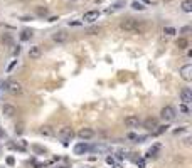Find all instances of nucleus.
Segmentation results:
<instances>
[{"mask_svg":"<svg viewBox=\"0 0 192 168\" xmlns=\"http://www.w3.org/2000/svg\"><path fill=\"white\" fill-rule=\"evenodd\" d=\"M135 163H137L140 168H145V160L143 158H135Z\"/></svg>","mask_w":192,"mask_h":168,"instance_id":"nucleus-26","label":"nucleus"},{"mask_svg":"<svg viewBox=\"0 0 192 168\" xmlns=\"http://www.w3.org/2000/svg\"><path fill=\"white\" fill-rule=\"evenodd\" d=\"M90 150L94 151V153H105V151L110 150V146H108V145H105V143H96V145H93Z\"/></svg>","mask_w":192,"mask_h":168,"instance_id":"nucleus-13","label":"nucleus"},{"mask_svg":"<svg viewBox=\"0 0 192 168\" xmlns=\"http://www.w3.org/2000/svg\"><path fill=\"white\" fill-rule=\"evenodd\" d=\"M12 54H14V56H19V54H20V47L17 46L15 49H14V52H12Z\"/></svg>","mask_w":192,"mask_h":168,"instance_id":"nucleus-34","label":"nucleus"},{"mask_svg":"<svg viewBox=\"0 0 192 168\" xmlns=\"http://www.w3.org/2000/svg\"><path fill=\"white\" fill-rule=\"evenodd\" d=\"M78 136L83 140V141H86V140H91L94 136V130H91V128H81V130L78 131Z\"/></svg>","mask_w":192,"mask_h":168,"instance_id":"nucleus-6","label":"nucleus"},{"mask_svg":"<svg viewBox=\"0 0 192 168\" xmlns=\"http://www.w3.org/2000/svg\"><path fill=\"white\" fill-rule=\"evenodd\" d=\"M163 34H165V35H174V34H177V30H175L174 27H165V29H163Z\"/></svg>","mask_w":192,"mask_h":168,"instance_id":"nucleus-24","label":"nucleus"},{"mask_svg":"<svg viewBox=\"0 0 192 168\" xmlns=\"http://www.w3.org/2000/svg\"><path fill=\"white\" fill-rule=\"evenodd\" d=\"M158 145H155L154 148H150L148 151H147V155H145V158H155V156H157V153H158Z\"/></svg>","mask_w":192,"mask_h":168,"instance_id":"nucleus-19","label":"nucleus"},{"mask_svg":"<svg viewBox=\"0 0 192 168\" xmlns=\"http://www.w3.org/2000/svg\"><path fill=\"white\" fill-rule=\"evenodd\" d=\"M7 91L10 92V94H14V96H19V94H22V84L17 82V81H9L7 82Z\"/></svg>","mask_w":192,"mask_h":168,"instance_id":"nucleus-4","label":"nucleus"},{"mask_svg":"<svg viewBox=\"0 0 192 168\" xmlns=\"http://www.w3.org/2000/svg\"><path fill=\"white\" fill-rule=\"evenodd\" d=\"M175 46L179 47L180 50L187 49V47H189V40H187V37H179V39H177V42H175Z\"/></svg>","mask_w":192,"mask_h":168,"instance_id":"nucleus-17","label":"nucleus"},{"mask_svg":"<svg viewBox=\"0 0 192 168\" xmlns=\"http://www.w3.org/2000/svg\"><path fill=\"white\" fill-rule=\"evenodd\" d=\"M88 150H90V146H88L84 141H79L76 146H74V155H84Z\"/></svg>","mask_w":192,"mask_h":168,"instance_id":"nucleus-11","label":"nucleus"},{"mask_svg":"<svg viewBox=\"0 0 192 168\" xmlns=\"http://www.w3.org/2000/svg\"><path fill=\"white\" fill-rule=\"evenodd\" d=\"M106 163L113 166V165H115V158H113V156H106Z\"/></svg>","mask_w":192,"mask_h":168,"instance_id":"nucleus-28","label":"nucleus"},{"mask_svg":"<svg viewBox=\"0 0 192 168\" xmlns=\"http://www.w3.org/2000/svg\"><path fill=\"white\" fill-rule=\"evenodd\" d=\"M180 99L184 101V104H189V103H192V91L189 88H184L182 91H180Z\"/></svg>","mask_w":192,"mask_h":168,"instance_id":"nucleus-10","label":"nucleus"},{"mask_svg":"<svg viewBox=\"0 0 192 168\" xmlns=\"http://www.w3.org/2000/svg\"><path fill=\"white\" fill-rule=\"evenodd\" d=\"M120 27L123 30H126V32H132V34H142V32H145V29H147L145 22L135 20V19H126V20H123L120 24Z\"/></svg>","mask_w":192,"mask_h":168,"instance_id":"nucleus-1","label":"nucleus"},{"mask_svg":"<svg viewBox=\"0 0 192 168\" xmlns=\"http://www.w3.org/2000/svg\"><path fill=\"white\" fill-rule=\"evenodd\" d=\"M2 136H4V131H2V130H0V138H2Z\"/></svg>","mask_w":192,"mask_h":168,"instance_id":"nucleus-38","label":"nucleus"},{"mask_svg":"<svg viewBox=\"0 0 192 168\" xmlns=\"http://www.w3.org/2000/svg\"><path fill=\"white\" fill-rule=\"evenodd\" d=\"M99 32V27H93V29L88 30V34H98Z\"/></svg>","mask_w":192,"mask_h":168,"instance_id":"nucleus-30","label":"nucleus"},{"mask_svg":"<svg viewBox=\"0 0 192 168\" xmlns=\"http://www.w3.org/2000/svg\"><path fill=\"white\" fill-rule=\"evenodd\" d=\"M61 168H68V166H61Z\"/></svg>","mask_w":192,"mask_h":168,"instance_id":"nucleus-39","label":"nucleus"},{"mask_svg":"<svg viewBox=\"0 0 192 168\" xmlns=\"http://www.w3.org/2000/svg\"><path fill=\"white\" fill-rule=\"evenodd\" d=\"M57 136L62 140V145H64V146H68V143L71 141V140H73V136H74V131L71 130V128H68V126H66V128H61V130H59Z\"/></svg>","mask_w":192,"mask_h":168,"instance_id":"nucleus-2","label":"nucleus"},{"mask_svg":"<svg viewBox=\"0 0 192 168\" xmlns=\"http://www.w3.org/2000/svg\"><path fill=\"white\" fill-rule=\"evenodd\" d=\"M143 126H145L147 130H150V131H154L155 128L158 126V121L155 119V118H147L145 121H143Z\"/></svg>","mask_w":192,"mask_h":168,"instance_id":"nucleus-12","label":"nucleus"},{"mask_svg":"<svg viewBox=\"0 0 192 168\" xmlns=\"http://www.w3.org/2000/svg\"><path fill=\"white\" fill-rule=\"evenodd\" d=\"M37 14H39L41 17L47 15V8H46V7H37Z\"/></svg>","mask_w":192,"mask_h":168,"instance_id":"nucleus-25","label":"nucleus"},{"mask_svg":"<svg viewBox=\"0 0 192 168\" xmlns=\"http://www.w3.org/2000/svg\"><path fill=\"white\" fill-rule=\"evenodd\" d=\"M180 111H182V113H185V114H187L189 113V109H187V106H185V104H180Z\"/></svg>","mask_w":192,"mask_h":168,"instance_id":"nucleus-32","label":"nucleus"},{"mask_svg":"<svg viewBox=\"0 0 192 168\" xmlns=\"http://www.w3.org/2000/svg\"><path fill=\"white\" fill-rule=\"evenodd\" d=\"M41 54H42V52H41V47L39 46H34V47H30L29 49V57L30 59H39Z\"/></svg>","mask_w":192,"mask_h":168,"instance_id":"nucleus-15","label":"nucleus"},{"mask_svg":"<svg viewBox=\"0 0 192 168\" xmlns=\"http://www.w3.org/2000/svg\"><path fill=\"white\" fill-rule=\"evenodd\" d=\"M0 40H2V44H5V46H14V37L10 35V34H2V37H0Z\"/></svg>","mask_w":192,"mask_h":168,"instance_id":"nucleus-18","label":"nucleus"},{"mask_svg":"<svg viewBox=\"0 0 192 168\" xmlns=\"http://www.w3.org/2000/svg\"><path fill=\"white\" fill-rule=\"evenodd\" d=\"M182 10L184 12H187V14L192 12V0H184L182 2Z\"/></svg>","mask_w":192,"mask_h":168,"instance_id":"nucleus-22","label":"nucleus"},{"mask_svg":"<svg viewBox=\"0 0 192 168\" xmlns=\"http://www.w3.org/2000/svg\"><path fill=\"white\" fill-rule=\"evenodd\" d=\"M39 133H41V134H44V136H52V134H54V130H52V126H49V124H44V126H41V130H39Z\"/></svg>","mask_w":192,"mask_h":168,"instance_id":"nucleus-16","label":"nucleus"},{"mask_svg":"<svg viewBox=\"0 0 192 168\" xmlns=\"http://www.w3.org/2000/svg\"><path fill=\"white\" fill-rule=\"evenodd\" d=\"M7 89V81H0V98H2V92Z\"/></svg>","mask_w":192,"mask_h":168,"instance_id":"nucleus-27","label":"nucleus"},{"mask_svg":"<svg viewBox=\"0 0 192 168\" xmlns=\"http://www.w3.org/2000/svg\"><path fill=\"white\" fill-rule=\"evenodd\" d=\"M69 25H81V22H79V20H74V22H69Z\"/></svg>","mask_w":192,"mask_h":168,"instance_id":"nucleus-36","label":"nucleus"},{"mask_svg":"<svg viewBox=\"0 0 192 168\" xmlns=\"http://www.w3.org/2000/svg\"><path fill=\"white\" fill-rule=\"evenodd\" d=\"M175 116H177V113H175V109L172 108V106H165V108H162V111H160V118H162L165 123L174 121Z\"/></svg>","mask_w":192,"mask_h":168,"instance_id":"nucleus-3","label":"nucleus"},{"mask_svg":"<svg viewBox=\"0 0 192 168\" xmlns=\"http://www.w3.org/2000/svg\"><path fill=\"white\" fill-rule=\"evenodd\" d=\"M98 17H99V10H90V12H86L84 17H83V20L84 22H94V20H98Z\"/></svg>","mask_w":192,"mask_h":168,"instance_id":"nucleus-9","label":"nucleus"},{"mask_svg":"<svg viewBox=\"0 0 192 168\" xmlns=\"http://www.w3.org/2000/svg\"><path fill=\"white\" fill-rule=\"evenodd\" d=\"M180 77L184 81H192V64H185L180 67Z\"/></svg>","mask_w":192,"mask_h":168,"instance_id":"nucleus-5","label":"nucleus"},{"mask_svg":"<svg viewBox=\"0 0 192 168\" xmlns=\"http://www.w3.org/2000/svg\"><path fill=\"white\" fill-rule=\"evenodd\" d=\"M2 111H4V114L7 118H12L14 114H17V109H15V106H12V104H4Z\"/></svg>","mask_w":192,"mask_h":168,"instance_id":"nucleus-14","label":"nucleus"},{"mask_svg":"<svg viewBox=\"0 0 192 168\" xmlns=\"http://www.w3.org/2000/svg\"><path fill=\"white\" fill-rule=\"evenodd\" d=\"M68 39H69V35L64 32V30H59V32L52 34V40L57 42V44H64V42H68Z\"/></svg>","mask_w":192,"mask_h":168,"instance_id":"nucleus-7","label":"nucleus"},{"mask_svg":"<svg viewBox=\"0 0 192 168\" xmlns=\"http://www.w3.org/2000/svg\"><path fill=\"white\" fill-rule=\"evenodd\" d=\"M132 8H133V10H143L145 7H143V4H140V2H137V0H135V2L132 4Z\"/></svg>","mask_w":192,"mask_h":168,"instance_id":"nucleus-23","label":"nucleus"},{"mask_svg":"<svg viewBox=\"0 0 192 168\" xmlns=\"http://www.w3.org/2000/svg\"><path fill=\"white\" fill-rule=\"evenodd\" d=\"M7 165H10V166H14V165H15V160H14V156H9V158H7Z\"/></svg>","mask_w":192,"mask_h":168,"instance_id":"nucleus-29","label":"nucleus"},{"mask_svg":"<svg viewBox=\"0 0 192 168\" xmlns=\"http://www.w3.org/2000/svg\"><path fill=\"white\" fill-rule=\"evenodd\" d=\"M113 168H121V165H113Z\"/></svg>","mask_w":192,"mask_h":168,"instance_id":"nucleus-37","label":"nucleus"},{"mask_svg":"<svg viewBox=\"0 0 192 168\" xmlns=\"http://www.w3.org/2000/svg\"><path fill=\"white\" fill-rule=\"evenodd\" d=\"M167 130H169V126H167V124H163V126H157V128H155V130L152 131V134H154V136H158V134L165 133Z\"/></svg>","mask_w":192,"mask_h":168,"instance_id":"nucleus-21","label":"nucleus"},{"mask_svg":"<svg viewBox=\"0 0 192 168\" xmlns=\"http://www.w3.org/2000/svg\"><path fill=\"white\" fill-rule=\"evenodd\" d=\"M15 66H17V61H14V62L10 64L9 67H7V72H10V71H12V69H14V67H15Z\"/></svg>","mask_w":192,"mask_h":168,"instance_id":"nucleus-31","label":"nucleus"},{"mask_svg":"<svg viewBox=\"0 0 192 168\" xmlns=\"http://www.w3.org/2000/svg\"><path fill=\"white\" fill-rule=\"evenodd\" d=\"M128 138H130V140H137L138 136H137L135 133H128Z\"/></svg>","mask_w":192,"mask_h":168,"instance_id":"nucleus-35","label":"nucleus"},{"mask_svg":"<svg viewBox=\"0 0 192 168\" xmlns=\"http://www.w3.org/2000/svg\"><path fill=\"white\" fill-rule=\"evenodd\" d=\"M180 32H182V34H189V32H190V27H189V25H185V27H184Z\"/></svg>","mask_w":192,"mask_h":168,"instance_id":"nucleus-33","label":"nucleus"},{"mask_svg":"<svg viewBox=\"0 0 192 168\" xmlns=\"http://www.w3.org/2000/svg\"><path fill=\"white\" fill-rule=\"evenodd\" d=\"M30 37H32V30H29V29H24V30L20 32V40H24V42H26V40H29Z\"/></svg>","mask_w":192,"mask_h":168,"instance_id":"nucleus-20","label":"nucleus"},{"mask_svg":"<svg viewBox=\"0 0 192 168\" xmlns=\"http://www.w3.org/2000/svg\"><path fill=\"white\" fill-rule=\"evenodd\" d=\"M125 124H126L128 128H138V124H140V119H138V116L132 114V116H126V118H125Z\"/></svg>","mask_w":192,"mask_h":168,"instance_id":"nucleus-8","label":"nucleus"}]
</instances>
